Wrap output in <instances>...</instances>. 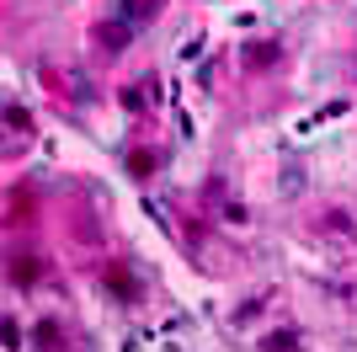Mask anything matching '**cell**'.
<instances>
[{
	"label": "cell",
	"instance_id": "3",
	"mask_svg": "<svg viewBox=\"0 0 357 352\" xmlns=\"http://www.w3.org/2000/svg\"><path fill=\"white\" fill-rule=\"evenodd\" d=\"M267 352H294V337H288V331H278V337H267Z\"/></svg>",
	"mask_w": 357,
	"mask_h": 352
},
{
	"label": "cell",
	"instance_id": "2",
	"mask_svg": "<svg viewBox=\"0 0 357 352\" xmlns=\"http://www.w3.org/2000/svg\"><path fill=\"white\" fill-rule=\"evenodd\" d=\"M11 278H16V283H32V278H38L32 256H11Z\"/></svg>",
	"mask_w": 357,
	"mask_h": 352
},
{
	"label": "cell",
	"instance_id": "1",
	"mask_svg": "<svg viewBox=\"0 0 357 352\" xmlns=\"http://www.w3.org/2000/svg\"><path fill=\"white\" fill-rule=\"evenodd\" d=\"M155 11H160V0H123V16H134V22H149Z\"/></svg>",
	"mask_w": 357,
	"mask_h": 352
}]
</instances>
